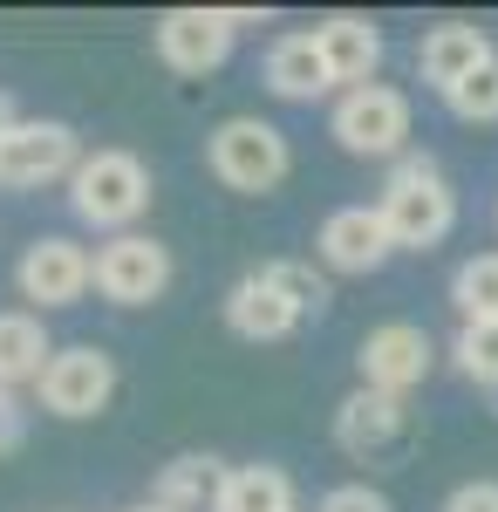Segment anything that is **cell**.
I'll use <instances>...</instances> for the list:
<instances>
[{
    "mask_svg": "<svg viewBox=\"0 0 498 512\" xmlns=\"http://www.w3.org/2000/svg\"><path fill=\"white\" fill-rule=\"evenodd\" d=\"M328 137L342 144L348 158H403L410 151V96L389 82H362L342 89V103L328 110Z\"/></svg>",
    "mask_w": 498,
    "mask_h": 512,
    "instance_id": "5",
    "label": "cell"
},
{
    "mask_svg": "<svg viewBox=\"0 0 498 512\" xmlns=\"http://www.w3.org/2000/svg\"><path fill=\"white\" fill-rule=\"evenodd\" d=\"M14 287L28 301V315H48V308H76L82 294L96 287V253L76 246L69 233H41L21 246L14 260Z\"/></svg>",
    "mask_w": 498,
    "mask_h": 512,
    "instance_id": "7",
    "label": "cell"
},
{
    "mask_svg": "<svg viewBox=\"0 0 498 512\" xmlns=\"http://www.w3.org/2000/svg\"><path fill=\"white\" fill-rule=\"evenodd\" d=\"M171 287V246L151 233H116L96 246V294L110 308H151Z\"/></svg>",
    "mask_w": 498,
    "mask_h": 512,
    "instance_id": "9",
    "label": "cell"
},
{
    "mask_svg": "<svg viewBox=\"0 0 498 512\" xmlns=\"http://www.w3.org/2000/svg\"><path fill=\"white\" fill-rule=\"evenodd\" d=\"M444 512H498V478H464L444 499Z\"/></svg>",
    "mask_w": 498,
    "mask_h": 512,
    "instance_id": "25",
    "label": "cell"
},
{
    "mask_svg": "<svg viewBox=\"0 0 498 512\" xmlns=\"http://www.w3.org/2000/svg\"><path fill=\"white\" fill-rule=\"evenodd\" d=\"M219 485H226V465H219L212 451H185V458H171V465L157 472L151 506H164V512H212L219 506Z\"/></svg>",
    "mask_w": 498,
    "mask_h": 512,
    "instance_id": "17",
    "label": "cell"
},
{
    "mask_svg": "<svg viewBox=\"0 0 498 512\" xmlns=\"http://www.w3.org/2000/svg\"><path fill=\"white\" fill-rule=\"evenodd\" d=\"M212 512H294V478L280 465H226Z\"/></svg>",
    "mask_w": 498,
    "mask_h": 512,
    "instance_id": "19",
    "label": "cell"
},
{
    "mask_svg": "<svg viewBox=\"0 0 498 512\" xmlns=\"http://www.w3.org/2000/svg\"><path fill=\"white\" fill-rule=\"evenodd\" d=\"M376 212H383L396 253H430V246H444L451 226H458V192H451L444 164L430 158V151H403V158L389 164Z\"/></svg>",
    "mask_w": 498,
    "mask_h": 512,
    "instance_id": "1",
    "label": "cell"
},
{
    "mask_svg": "<svg viewBox=\"0 0 498 512\" xmlns=\"http://www.w3.org/2000/svg\"><path fill=\"white\" fill-rule=\"evenodd\" d=\"M130 512H164V506H130Z\"/></svg>",
    "mask_w": 498,
    "mask_h": 512,
    "instance_id": "29",
    "label": "cell"
},
{
    "mask_svg": "<svg viewBox=\"0 0 498 512\" xmlns=\"http://www.w3.org/2000/svg\"><path fill=\"white\" fill-rule=\"evenodd\" d=\"M0 123H14V103H7V96H0Z\"/></svg>",
    "mask_w": 498,
    "mask_h": 512,
    "instance_id": "27",
    "label": "cell"
},
{
    "mask_svg": "<svg viewBox=\"0 0 498 512\" xmlns=\"http://www.w3.org/2000/svg\"><path fill=\"white\" fill-rule=\"evenodd\" d=\"M267 89L280 96V103H314V96L335 89L321 48H314V28H294V35H280L267 48Z\"/></svg>",
    "mask_w": 498,
    "mask_h": 512,
    "instance_id": "16",
    "label": "cell"
},
{
    "mask_svg": "<svg viewBox=\"0 0 498 512\" xmlns=\"http://www.w3.org/2000/svg\"><path fill=\"white\" fill-rule=\"evenodd\" d=\"M314 253H321V274H376V267H389L396 239L376 205H335L314 233Z\"/></svg>",
    "mask_w": 498,
    "mask_h": 512,
    "instance_id": "12",
    "label": "cell"
},
{
    "mask_svg": "<svg viewBox=\"0 0 498 512\" xmlns=\"http://www.w3.org/2000/svg\"><path fill=\"white\" fill-rule=\"evenodd\" d=\"M116 396V355L96 349V342H69V349L48 355V369H41L35 383V403L48 417H62V424H82V417H103Z\"/></svg>",
    "mask_w": 498,
    "mask_h": 512,
    "instance_id": "6",
    "label": "cell"
},
{
    "mask_svg": "<svg viewBox=\"0 0 498 512\" xmlns=\"http://www.w3.org/2000/svg\"><path fill=\"white\" fill-rule=\"evenodd\" d=\"M498 48L485 28H471V21H437V28H423L417 41V76L437 89V96H451L458 82H471L485 62H492Z\"/></svg>",
    "mask_w": 498,
    "mask_h": 512,
    "instance_id": "13",
    "label": "cell"
},
{
    "mask_svg": "<svg viewBox=\"0 0 498 512\" xmlns=\"http://www.w3.org/2000/svg\"><path fill=\"white\" fill-rule=\"evenodd\" d=\"M485 403H492V410H498V390H485Z\"/></svg>",
    "mask_w": 498,
    "mask_h": 512,
    "instance_id": "28",
    "label": "cell"
},
{
    "mask_svg": "<svg viewBox=\"0 0 498 512\" xmlns=\"http://www.w3.org/2000/svg\"><path fill=\"white\" fill-rule=\"evenodd\" d=\"M335 444L355 465H389L417 444V410L410 396H383V390H348L335 403Z\"/></svg>",
    "mask_w": 498,
    "mask_h": 512,
    "instance_id": "8",
    "label": "cell"
},
{
    "mask_svg": "<svg viewBox=\"0 0 498 512\" xmlns=\"http://www.w3.org/2000/svg\"><path fill=\"white\" fill-rule=\"evenodd\" d=\"M48 321L28 315V308H7L0 315V390H21V383H41V369H48Z\"/></svg>",
    "mask_w": 498,
    "mask_h": 512,
    "instance_id": "18",
    "label": "cell"
},
{
    "mask_svg": "<svg viewBox=\"0 0 498 512\" xmlns=\"http://www.w3.org/2000/svg\"><path fill=\"white\" fill-rule=\"evenodd\" d=\"M76 164H82V137L62 117H14V123H0V185H7V192L69 185Z\"/></svg>",
    "mask_w": 498,
    "mask_h": 512,
    "instance_id": "4",
    "label": "cell"
},
{
    "mask_svg": "<svg viewBox=\"0 0 498 512\" xmlns=\"http://www.w3.org/2000/svg\"><path fill=\"white\" fill-rule=\"evenodd\" d=\"M314 48H321L335 89H362L383 69V28L369 14H328V21H314Z\"/></svg>",
    "mask_w": 498,
    "mask_h": 512,
    "instance_id": "15",
    "label": "cell"
},
{
    "mask_svg": "<svg viewBox=\"0 0 498 512\" xmlns=\"http://www.w3.org/2000/svg\"><path fill=\"white\" fill-rule=\"evenodd\" d=\"M451 362H458L464 383L498 390V321H458V335H451Z\"/></svg>",
    "mask_w": 498,
    "mask_h": 512,
    "instance_id": "21",
    "label": "cell"
},
{
    "mask_svg": "<svg viewBox=\"0 0 498 512\" xmlns=\"http://www.w3.org/2000/svg\"><path fill=\"white\" fill-rule=\"evenodd\" d=\"M205 164H212V178H219L226 192L267 198V192L287 185L294 144H287V130L267 123V117H226L212 137H205Z\"/></svg>",
    "mask_w": 498,
    "mask_h": 512,
    "instance_id": "3",
    "label": "cell"
},
{
    "mask_svg": "<svg viewBox=\"0 0 498 512\" xmlns=\"http://www.w3.org/2000/svg\"><path fill=\"white\" fill-rule=\"evenodd\" d=\"M219 308H226V328L239 335V342H287V335H294V328L307 321L301 308H294V301H287V294H280V287L260 274V267L232 280Z\"/></svg>",
    "mask_w": 498,
    "mask_h": 512,
    "instance_id": "14",
    "label": "cell"
},
{
    "mask_svg": "<svg viewBox=\"0 0 498 512\" xmlns=\"http://www.w3.org/2000/svg\"><path fill=\"white\" fill-rule=\"evenodd\" d=\"M355 369H362V390H383V396H410L437 369V342L430 328L417 321H376L355 349Z\"/></svg>",
    "mask_w": 498,
    "mask_h": 512,
    "instance_id": "10",
    "label": "cell"
},
{
    "mask_svg": "<svg viewBox=\"0 0 498 512\" xmlns=\"http://www.w3.org/2000/svg\"><path fill=\"white\" fill-rule=\"evenodd\" d=\"M444 110H451L458 123H498V55L471 82H458V89L444 96Z\"/></svg>",
    "mask_w": 498,
    "mask_h": 512,
    "instance_id": "23",
    "label": "cell"
},
{
    "mask_svg": "<svg viewBox=\"0 0 498 512\" xmlns=\"http://www.w3.org/2000/svg\"><path fill=\"white\" fill-rule=\"evenodd\" d=\"M232 35H239V21L226 7H171V14H157V28H151L157 62L178 69V76H212L232 55Z\"/></svg>",
    "mask_w": 498,
    "mask_h": 512,
    "instance_id": "11",
    "label": "cell"
},
{
    "mask_svg": "<svg viewBox=\"0 0 498 512\" xmlns=\"http://www.w3.org/2000/svg\"><path fill=\"white\" fill-rule=\"evenodd\" d=\"M151 164L137 151H82L76 178H69V212L96 233H130L151 212Z\"/></svg>",
    "mask_w": 498,
    "mask_h": 512,
    "instance_id": "2",
    "label": "cell"
},
{
    "mask_svg": "<svg viewBox=\"0 0 498 512\" xmlns=\"http://www.w3.org/2000/svg\"><path fill=\"white\" fill-rule=\"evenodd\" d=\"M451 308L458 321H498V253H471L451 274Z\"/></svg>",
    "mask_w": 498,
    "mask_h": 512,
    "instance_id": "20",
    "label": "cell"
},
{
    "mask_svg": "<svg viewBox=\"0 0 498 512\" xmlns=\"http://www.w3.org/2000/svg\"><path fill=\"white\" fill-rule=\"evenodd\" d=\"M21 437H28V403H21L14 390H0V458L21 451Z\"/></svg>",
    "mask_w": 498,
    "mask_h": 512,
    "instance_id": "26",
    "label": "cell"
},
{
    "mask_svg": "<svg viewBox=\"0 0 498 512\" xmlns=\"http://www.w3.org/2000/svg\"><path fill=\"white\" fill-rule=\"evenodd\" d=\"M314 512H396V506H389L376 485H335V492H328Z\"/></svg>",
    "mask_w": 498,
    "mask_h": 512,
    "instance_id": "24",
    "label": "cell"
},
{
    "mask_svg": "<svg viewBox=\"0 0 498 512\" xmlns=\"http://www.w3.org/2000/svg\"><path fill=\"white\" fill-rule=\"evenodd\" d=\"M260 274H267L301 315H321V308L335 301V287H328V274H321L314 260H260Z\"/></svg>",
    "mask_w": 498,
    "mask_h": 512,
    "instance_id": "22",
    "label": "cell"
}]
</instances>
